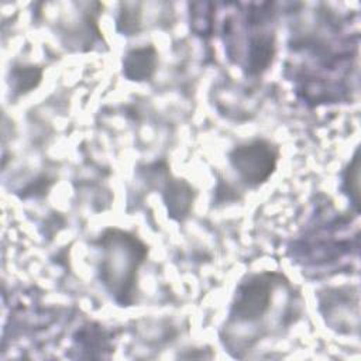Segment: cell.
<instances>
[{
  "label": "cell",
  "instance_id": "cell-1",
  "mask_svg": "<svg viewBox=\"0 0 361 361\" xmlns=\"http://www.w3.org/2000/svg\"><path fill=\"white\" fill-rule=\"evenodd\" d=\"M99 247L100 281L120 306H130L134 302L138 268L148 254L145 244L134 234L107 228L99 237Z\"/></svg>",
  "mask_w": 361,
  "mask_h": 361
},
{
  "label": "cell",
  "instance_id": "cell-2",
  "mask_svg": "<svg viewBox=\"0 0 361 361\" xmlns=\"http://www.w3.org/2000/svg\"><path fill=\"white\" fill-rule=\"evenodd\" d=\"M283 276L275 272H261L243 279L234 293L226 330L233 327L255 326L269 313L274 292L283 283Z\"/></svg>",
  "mask_w": 361,
  "mask_h": 361
},
{
  "label": "cell",
  "instance_id": "cell-3",
  "mask_svg": "<svg viewBox=\"0 0 361 361\" xmlns=\"http://www.w3.org/2000/svg\"><path fill=\"white\" fill-rule=\"evenodd\" d=\"M278 148L267 140H252L235 145L228 161L241 180L248 186H259L274 173L278 162Z\"/></svg>",
  "mask_w": 361,
  "mask_h": 361
},
{
  "label": "cell",
  "instance_id": "cell-4",
  "mask_svg": "<svg viewBox=\"0 0 361 361\" xmlns=\"http://www.w3.org/2000/svg\"><path fill=\"white\" fill-rule=\"evenodd\" d=\"M157 66V51L154 47L131 49L123 61V73L135 82L149 79Z\"/></svg>",
  "mask_w": 361,
  "mask_h": 361
},
{
  "label": "cell",
  "instance_id": "cell-5",
  "mask_svg": "<svg viewBox=\"0 0 361 361\" xmlns=\"http://www.w3.org/2000/svg\"><path fill=\"white\" fill-rule=\"evenodd\" d=\"M192 192V186L182 179H175L165 185L164 200L168 207V213L172 217L182 220L185 216H188L193 202Z\"/></svg>",
  "mask_w": 361,
  "mask_h": 361
},
{
  "label": "cell",
  "instance_id": "cell-6",
  "mask_svg": "<svg viewBox=\"0 0 361 361\" xmlns=\"http://www.w3.org/2000/svg\"><path fill=\"white\" fill-rule=\"evenodd\" d=\"M41 71H37L35 66H21L13 71V80L16 82L14 89L18 92H28L37 86L41 80Z\"/></svg>",
  "mask_w": 361,
  "mask_h": 361
}]
</instances>
